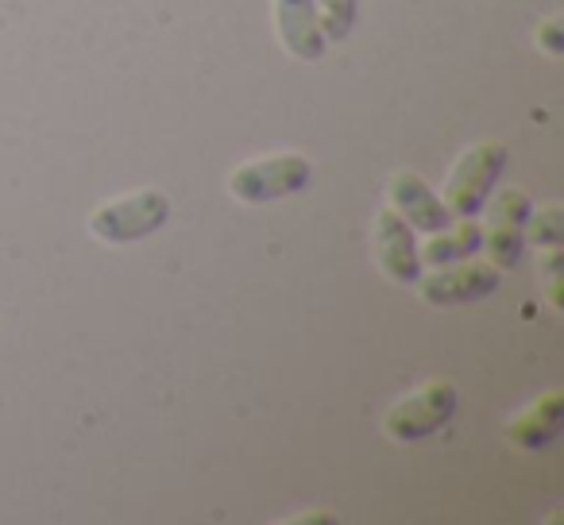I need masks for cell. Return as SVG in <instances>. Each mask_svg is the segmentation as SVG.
<instances>
[{
  "label": "cell",
  "instance_id": "cell-1",
  "mask_svg": "<svg viewBox=\"0 0 564 525\" xmlns=\"http://www.w3.org/2000/svg\"><path fill=\"white\" fill-rule=\"evenodd\" d=\"M310 166L306 155L299 151H282V155H263V158H251V163L236 166L228 174V194L243 205H271L282 201V197H294L310 186Z\"/></svg>",
  "mask_w": 564,
  "mask_h": 525
},
{
  "label": "cell",
  "instance_id": "cell-2",
  "mask_svg": "<svg viewBox=\"0 0 564 525\" xmlns=\"http://www.w3.org/2000/svg\"><path fill=\"white\" fill-rule=\"evenodd\" d=\"M502 166H507V147L502 143H476V147L456 158L453 174L445 182V194H441L453 220H468L484 212V201L502 178Z\"/></svg>",
  "mask_w": 564,
  "mask_h": 525
},
{
  "label": "cell",
  "instance_id": "cell-3",
  "mask_svg": "<svg viewBox=\"0 0 564 525\" xmlns=\"http://www.w3.org/2000/svg\"><path fill=\"white\" fill-rule=\"evenodd\" d=\"M487 217H484V243L479 251H487V263H495L499 271H514L522 263L525 251V220H530V194L518 186H507L502 194H495L484 201Z\"/></svg>",
  "mask_w": 564,
  "mask_h": 525
},
{
  "label": "cell",
  "instance_id": "cell-4",
  "mask_svg": "<svg viewBox=\"0 0 564 525\" xmlns=\"http://www.w3.org/2000/svg\"><path fill=\"white\" fill-rule=\"evenodd\" d=\"M456 414V386L448 379H433L422 391L394 402L383 417V433L394 445H417V440L441 433Z\"/></svg>",
  "mask_w": 564,
  "mask_h": 525
},
{
  "label": "cell",
  "instance_id": "cell-5",
  "mask_svg": "<svg viewBox=\"0 0 564 525\" xmlns=\"http://www.w3.org/2000/svg\"><path fill=\"white\" fill-rule=\"evenodd\" d=\"M166 217H171V201H166L163 189H135V194L120 197V201L101 205L89 217V232H94V240L105 243H132L159 232L166 225Z\"/></svg>",
  "mask_w": 564,
  "mask_h": 525
},
{
  "label": "cell",
  "instance_id": "cell-6",
  "mask_svg": "<svg viewBox=\"0 0 564 525\" xmlns=\"http://www.w3.org/2000/svg\"><path fill=\"white\" fill-rule=\"evenodd\" d=\"M502 283V271L487 259H460V263H445L437 267L433 275H422L417 278V294L422 302L430 306H468V302H479V298H491Z\"/></svg>",
  "mask_w": 564,
  "mask_h": 525
},
{
  "label": "cell",
  "instance_id": "cell-7",
  "mask_svg": "<svg viewBox=\"0 0 564 525\" xmlns=\"http://www.w3.org/2000/svg\"><path fill=\"white\" fill-rule=\"evenodd\" d=\"M376 255H379V271H383L391 283L414 286L417 278H422V259H417L414 228H410L394 209H383L376 217Z\"/></svg>",
  "mask_w": 564,
  "mask_h": 525
},
{
  "label": "cell",
  "instance_id": "cell-8",
  "mask_svg": "<svg viewBox=\"0 0 564 525\" xmlns=\"http://www.w3.org/2000/svg\"><path fill=\"white\" fill-rule=\"evenodd\" d=\"M387 197H391V209L399 212L414 232H441L445 225H453V212L445 209V201H441L430 189V182L414 171L391 174Z\"/></svg>",
  "mask_w": 564,
  "mask_h": 525
},
{
  "label": "cell",
  "instance_id": "cell-9",
  "mask_svg": "<svg viewBox=\"0 0 564 525\" xmlns=\"http://www.w3.org/2000/svg\"><path fill=\"white\" fill-rule=\"evenodd\" d=\"M274 32H279L282 47L302 63H317L329 47L314 0H274Z\"/></svg>",
  "mask_w": 564,
  "mask_h": 525
},
{
  "label": "cell",
  "instance_id": "cell-10",
  "mask_svg": "<svg viewBox=\"0 0 564 525\" xmlns=\"http://www.w3.org/2000/svg\"><path fill=\"white\" fill-rule=\"evenodd\" d=\"M561 429H564V394L549 391V394H541L525 414H518L514 422L507 425V440L525 448V452H541V448L556 445Z\"/></svg>",
  "mask_w": 564,
  "mask_h": 525
},
{
  "label": "cell",
  "instance_id": "cell-11",
  "mask_svg": "<svg viewBox=\"0 0 564 525\" xmlns=\"http://www.w3.org/2000/svg\"><path fill=\"white\" fill-rule=\"evenodd\" d=\"M479 243H484V228L476 225V217L456 220V225H445L441 232H430V240L417 248V259L422 267H445V263H460V259L479 255Z\"/></svg>",
  "mask_w": 564,
  "mask_h": 525
},
{
  "label": "cell",
  "instance_id": "cell-12",
  "mask_svg": "<svg viewBox=\"0 0 564 525\" xmlns=\"http://www.w3.org/2000/svg\"><path fill=\"white\" fill-rule=\"evenodd\" d=\"M525 243H533V248H561L564 243V209L561 205L530 209V220H525Z\"/></svg>",
  "mask_w": 564,
  "mask_h": 525
},
{
  "label": "cell",
  "instance_id": "cell-13",
  "mask_svg": "<svg viewBox=\"0 0 564 525\" xmlns=\"http://www.w3.org/2000/svg\"><path fill=\"white\" fill-rule=\"evenodd\" d=\"M317 20H322L325 43L348 40V32L356 28V0H314Z\"/></svg>",
  "mask_w": 564,
  "mask_h": 525
},
{
  "label": "cell",
  "instance_id": "cell-14",
  "mask_svg": "<svg viewBox=\"0 0 564 525\" xmlns=\"http://www.w3.org/2000/svg\"><path fill=\"white\" fill-rule=\"evenodd\" d=\"M533 43H538L545 55H564V24H561V17H549V20H541L538 24V32H533Z\"/></svg>",
  "mask_w": 564,
  "mask_h": 525
}]
</instances>
